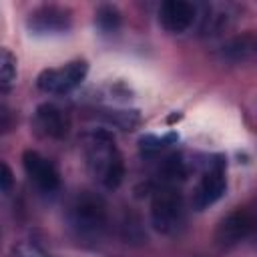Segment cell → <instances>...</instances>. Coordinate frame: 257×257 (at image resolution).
I'll return each instance as SVG.
<instances>
[{
	"instance_id": "52a82bcc",
	"label": "cell",
	"mask_w": 257,
	"mask_h": 257,
	"mask_svg": "<svg viewBox=\"0 0 257 257\" xmlns=\"http://www.w3.org/2000/svg\"><path fill=\"white\" fill-rule=\"evenodd\" d=\"M225 173H223V167L217 165L213 169H209L203 179L199 181L197 189L193 191V205L195 209H205L209 205H213L215 201H219L225 193Z\"/></svg>"
},
{
	"instance_id": "5bb4252c",
	"label": "cell",
	"mask_w": 257,
	"mask_h": 257,
	"mask_svg": "<svg viewBox=\"0 0 257 257\" xmlns=\"http://www.w3.org/2000/svg\"><path fill=\"white\" fill-rule=\"evenodd\" d=\"M16 122H18L16 112H14L10 106H6V104L0 102V135L10 133V131L16 126Z\"/></svg>"
},
{
	"instance_id": "6da1fadb",
	"label": "cell",
	"mask_w": 257,
	"mask_h": 257,
	"mask_svg": "<svg viewBox=\"0 0 257 257\" xmlns=\"http://www.w3.org/2000/svg\"><path fill=\"white\" fill-rule=\"evenodd\" d=\"M84 153L88 169L100 179L106 189H116L124 177V163L120 153L116 151L114 137L104 131L96 128L84 137Z\"/></svg>"
},
{
	"instance_id": "4fadbf2b",
	"label": "cell",
	"mask_w": 257,
	"mask_h": 257,
	"mask_svg": "<svg viewBox=\"0 0 257 257\" xmlns=\"http://www.w3.org/2000/svg\"><path fill=\"white\" fill-rule=\"evenodd\" d=\"M12 257H48V255L38 245L28 243V241H22V243H18L12 249Z\"/></svg>"
},
{
	"instance_id": "7a4b0ae2",
	"label": "cell",
	"mask_w": 257,
	"mask_h": 257,
	"mask_svg": "<svg viewBox=\"0 0 257 257\" xmlns=\"http://www.w3.org/2000/svg\"><path fill=\"white\" fill-rule=\"evenodd\" d=\"M68 219L78 235L98 237L106 225V203L100 195L82 191L72 199L68 207Z\"/></svg>"
},
{
	"instance_id": "7c38bea8",
	"label": "cell",
	"mask_w": 257,
	"mask_h": 257,
	"mask_svg": "<svg viewBox=\"0 0 257 257\" xmlns=\"http://www.w3.org/2000/svg\"><path fill=\"white\" fill-rule=\"evenodd\" d=\"M14 76H16V56L10 50L0 48V84L12 82Z\"/></svg>"
},
{
	"instance_id": "5b68a950",
	"label": "cell",
	"mask_w": 257,
	"mask_h": 257,
	"mask_svg": "<svg viewBox=\"0 0 257 257\" xmlns=\"http://www.w3.org/2000/svg\"><path fill=\"white\" fill-rule=\"evenodd\" d=\"M70 12L60 6H40L30 12L28 16V30L32 34L44 36V34H62L70 28Z\"/></svg>"
},
{
	"instance_id": "8fae6325",
	"label": "cell",
	"mask_w": 257,
	"mask_h": 257,
	"mask_svg": "<svg viewBox=\"0 0 257 257\" xmlns=\"http://www.w3.org/2000/svg\"><path fill=\"white\" fill-rule=\"evenodd\" d=\"M96 26L102 32H114L120 26V14L114 6H100L96 12Z\"/></svg>"
},
{
	"instance_id": "9c48e42d",
	"label": "cell",
	"mask_w": 257,
	"mask_h": 257,
	"mask_svg": "<svg viewBox=\"0 0 257 257\" xmlns=\"http://www.w3.org/2000/svg\"><path fill=\"white\" fill-rule=\"evenodd\" d=\"M251 227H253V221L251 217L245 213V211H233L229 213L217 227V241L221 245H235L239 243L241 239H245L249 233H251Z\"/></svg>"
},
{
	"instance_id": "277c9868",
	"label": "cell",
	"mask_w": 257,
	"mask_h": 257,
	"mask_svg": "<svg viewBox=\"0 0 257 257\" xmlns=\"http://www.w3.org/2000/svg\"><path fill=\"white\" fill-rule=\"evenodd\" d=\"M88 72V64L84 60H72L60 68H46L38 74L36 84L44 92L52 94H66L76 88Z\"/></svg>"
},
{
	"instance_id": "30bf717a",
	"label": "cell",
	"mask_w": 257,
	"mask_h": 257,
	"mask_svg": "<svg viewBox=\"0 0 257 257\" xmlns=\"http://www.w3.org/2000/svg\"><path fill=\"white\" fill-rule=\"evenodd\" d=\"M36 124L46 137L52 139H62L70 126L66 112L52 102H44L36 108Z\"/></svg>"
},
{
	"instance_id": "3957f363",
	"label": "cell",
	"mask_w": 257,
	"mask_h": 257,
	"mask_svg": "<svg viewBox=\"0 0 257 257\" xmlns=\"http://www.w3.org/2000/svg\"><path fill=\"white\" fill-rule=\"evenodd\" d=\"M183 215H185L183 197L175 187L163 185L161 189L155 191L151 203V219L157 231L165 235L175 233L183 223Z\"/></svg>"
},
{
	"instance_id": "ba28073f",
	"label": "cell",
	"mask_w": 257,
	"mask_h": 257,
	"mask_svg": "<svg viewBox=\"0 0 257 257\" xmlns=\"http://www.w3.org/2000/svg\"><path fill=\"white\" fill-rule=\"evenodd\" d=\"M159 18H161V24L165 30L181 34L193 24L195 8H193V4H189L185 0H167L161 4Z\"/></svg>"
},
{
	"instance_id": "8992f818",
	"label": "cell",
	"mask_w": 257,
	"mask_h": 257,
	"mask_svg": "<svg viewBox=\"0 0 257 257\" xmlns=\"http://www.w3.org/2000/svg\"><path fill=\"white\" fill-rule=\"evenodd\" d=\"M22 163H24L26 175H28L42 191H54V189H58L60 177H58V171L54 169V165H52L48 159H44V157L38 155L36 151H24Z\"/></svg>"
},
{
	"instance_id": "9a60e30c",
	"label": "cell",
	"mask_w": 257,
	"mask_h": 257,
	"mask_svg": "<svg viewBox=\"0 0 257 257\" xmlns=\"http://www.w3.org/2000/svg\"><path fill=\"white\" fill-rule=\"evenodd\" d=\"M14 187V173L6 163H0V191L8 193Z\"/></svg>"
}]
</instances>
